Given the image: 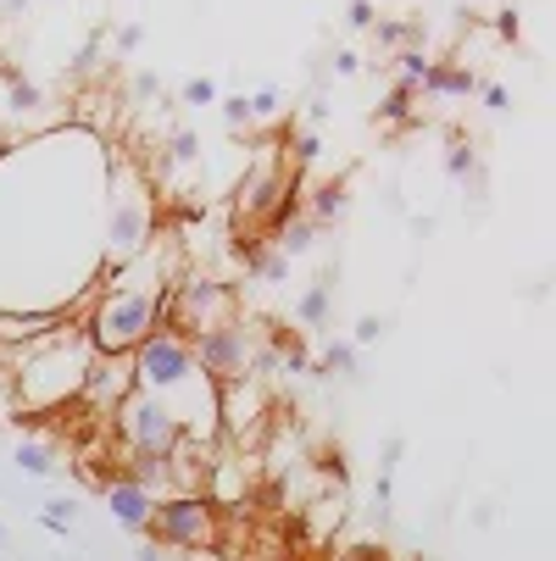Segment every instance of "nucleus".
I'll return each mask as SVG.
<instances>
[{
	"label": "nucleus",
	"mask_w": 556,
	"mask_h": 561,
	"mask_svg": "<svg viewBox=\"0 0 556 561\" xmlns=\"http://www.w3.org/2000/svg\"><path fill=\"white\" fill-rule=\"evenodd\" d=\"M473 90H479V72H473L467 61H429L418 95H440V101H467Z\"/></svg>",
	"instance_id": "obj_11"
},
{
	"label": "nucleus",
	"mask_w": 556,
	"mask_h": 561,
	"mask_svg": "<svg viewBox=\"0 0 556 561\" xmlns=\"http://www.w3.org/2000/svg\"><path fill=\"white\" fill-rule=\"evenodd\" d=\"M295 184H290V173L273 162V156H262V162H251V173H246V184L234 190V222H268V211L290 195Z\"/></svg>",
	"instance_id": "obj_8"
},
{
	"label": "nucleus",
	"mask_w": 556,
	"mask_h": 561,
	"mask_svg": "<svg viewBox=\"0 0 556 561\" xmlns=\"http://www.w3.org/2000/svg\"><path fill=\"white\" fill-rule=\"evenodd\" d=\"M434 228H440V222H434V217H412V233H418V239H429V233H434Z\"/></svg>",
	"instance_id": "obj_38"
},
{
	"label": "nucleus",
	"mask_w": 556,
	"mask_h": 561,
	"mask_svg": "<svg viewBox=\"0 0 556 561\" xmlns=\"http://www.w3.org/2000/svg\"><path fill=\"white\" fill-rule=\"evenodd\" d=\"M72 517H78V501H45V512H39V523L50 534H72Z\"/></svg>",
	"instance_id": "obj_25"
},
{
	"label": "nucleus",
	"mask_w": 556,
	"mask_h": 561,
	"mask_svg": "<svg viewBox=\"0 0 556 561\" xmlns=\"http://www.w3.org/2000/svg\"><path fill=\"white\" fill-rule=\"evenodd\" d=\"M179 101H184V106H217V84H212V78H184Z\"/></svg>",
	"instance_id": "obj_26"
},
{
	"label": "nucleus",
	"mask_w": 556,
	"mask_h": 561,
	"mask_svg": "<svg viewBox=\"0 0 556 561\" xmlns=\"http://www.w3.org/2000/svg\"><path fill=\"white\" fill-rule=\"evenodd\" d=\"M317 373H345V378H356V373H362L356 345H351V340H329V345H324V362H317Z\"/></svg>",
	"instance_id": "obj_19"
},
{
	"label": "nucleus",
	"mask_w": 556,
	"mask_h": 561,
	"mask_svg": "<svg viewBox=\"0 0 556 561\" xmlns=\"http://www.w3.org/2000/svg\"><path fill=\"white\" fill-rule=\"evenodd\" d=\"M445 179H451V184L479 179V150H473V139H467L456 123L445 128Z\"/></svg>",
	"instance_id": "obj_14"
},
{
	"label": "nucleus",
	"mask_w": 556,
	"mask_h": 561,
	"mask_svg": "<svg viewBox=\"0 0 556 561\" xmlns=\"http://www.w3.org/2000/svg\"><path fill=\"white\" fill-rule=\"evenodd\" d=\"M317 233H324V228H317V222H311V217L300 211V217H290V222H284V228L273 233V251L295 262V256H306V251L317 245Z\"/></svg>",
	"instance_id": "obj_15"
},
{
	"label": "nucleus",
	"mask_w": 556,
	"mask_h": 561,
	"mask_svg": "<svg viewBox=\"0 0 556 561\" xmlns=\"http://www.w3.org/2000/svg\"><path fill=\"white\" fill-rule=\"evenodd\" d=\"M106 512L117 517V528L145 534L150 528V512H156V490H145L139 478L117 472V478H106Z\"/></svg>",
	"instance_id": "obj_10"
},
{
	"label": "nucleus",
	"mask_w": 556,
	"mask_h": 561,
	"mask_svg": "<svg viewBox=\"0 0 556 561\" xmlns=\"http://www.w3.org/2000/svg\"><path fill=\"white\" fill-rule=\"evenodd\" d=\"M156 162H162V168H195V162H201V134H195V128H173Z\"/></svg>",
	"instance_id": "obj_17"
},
{
	"label": "nucleus",
	"mask_w": 556,
	"mask_h": 561,
	"mask_svg": "<svg viewBox=\"0 0 556 561\" xmlns=\"http://www.w3.org/2000/svg\"><path fill=\"white\" fill-rule=\"evenodd\" d=\"M195 351V367L212 378V383H234V378H251V362H257V340L240 329V323H223V329H206L190 340Z\"/></svg>",
	"instance_id": "obj_7"
},
{
	"label": "nucleus",
	"mask_w": 556,
	"mask_h": 561,
	"mask_svg": "<svg viewBox=\"0 0 556 561\" xmlns=\"http://www.w3.org/2000/svg\"><path fill=\"white\" fill-rule=\"evenodd\" d=\"M168 295H173V251L156 256V245H145L128 267L112 273V289L95 300L90 323H84L95 356H128L150 329H162Z\"/></svg>",
	"instance_id": "obj_1"
},
{
	"label": "nucleus",
	"mask_w": 556,
	"mask_h": 561,
	"mask_svg": "<svg viewBox=\"0 0 556 561\" xmlns=\"http://www.w3.org/2000/svg\"><path fill=\"white\" fill-rule=\"evenodd\" d=\"M0 539H7V523H0Z\"/></svg>",
	"instance_id": "obj_41"
},
{
	"label": "nucleus",
	"mask_w": 556,
	"mask_h": 561,
	"mask_svg": "<svg viewBox=\"0 0 556 561\" xmlns=\"http://www.w3.org/2000/svg\"><path fill=\"white\" fill-rule=\"evenodd\" d=\"M29 7V0H7V12H23Z\"/></svg>",
	"instance_id": "obj_40"
},
{
	"label": "nucleus",
	"mask_w": 556,
	"mask_h": 561,
	"mask_svg": "<svg viewBox=\"0 0 556 561\" xmlns=\"http://www.w3.org/2000/svg\"><path fill=\"white\" fill-rule=\"evenodd\" d=\"M473 95H479L490 112H507V106H512V95H507L501 84H485V78H479V90H473Z\"/></svg>",
	"instance_id": "obj_32"
},
{
	"label": "nucleus",
	"mask_w": 556,
	"mask_h": 561,
	"mask_svg": "<svg viewBox=\"0 0 556 561\" xmlns=\"http://www.w3.org/2000/svg\"><path fill=\"white\" fill-rule=\"evenodd\" d=\"M496 34H501V39H518V34H523V12H518V7H501V12H496Z\"/></svg>",
	"instance_id": "obj_30"
},
{
	"label": "nucleus",
	"mask_w": 556,
	"mask_h": 561,
	"mask_svg": "<svg viewBox=\"0 0 556 561\" xmlns=\"http://www.w3.org/2000/svg\"><path fill=\"white\" fill-rule=\"evenodd\" d=\"M134 95H139V101L162 95V78H156V72H134Z\"/></svg>",
	"instance_id": "obj_34"
},
{
	"label": "nucleus",
	"mask_w": 556,
	"mask_h": 561,
	"mask_svg": "<svg viewBox=\"0 0 556 561\" xmlns=\"http://www.w3.org/2000/svg\"><path fill=\"white\" fill-rule=\"evenodd\" d=\"M290 156H295V168L306 173V168L317 162V156H324V134H317V128H300V134H290Z\"/></svg>",
	"instance_id": "obj_23"
},
{
	"label": "nucleus",
	"mask_w": 556,
	"mask_h": 561,
	"mask_svg": "<svg viewBox=\"0 0 556 561\" xmlns=\"http://www.w3.org/2000/svg\"><path fill=\"white\" fill-rule=\"evenodd\" d=\"M0 561H7V556H0Z\"/></svg>",
	"instance_id": "obj_42"
},
{
	"label": "nucleus",
	"mask_w": 556,
	"mask_h": 561,
	"mask_svg": "<svg viewBox=\"0 0 556 561\" xmlns=\"http://www.w3.org/2000/svg\"><path fill=\"white\" fill-rule=\"evenodd\" d=\"M273 362H279V367H290V373H311L306 345H300V340H290V334H279V340H273Z\"/></svg>",
	"instance_id": "obj_24"
},
{
	"label": "nucleus",
	"mask_w": 556,
	"mask_h": 561,
	"mask_svg": "<svg viewBox=\"0 0 556 561\" xmlns=\"http://www.w3.org/2000/svg\"><path fill=\"white\" fill-rule=\"evenodd\" d=\"M345 23H351V28H373V23H378L373 0H351V7H345Z\"/></svg>",
	"instance_id": "obj_31"
},
{
	"label": "nucleus",
	"mask_w": 556,
	"mask_h": 561,
	"mask_svg": "<svg viewBox=\"0 0 556 561\" xmlns=\"http://www.w3.org/2000/svg\"><path fill=\"white\" fill-rule=\"evenodd\" d=\"M7 106H12V117L39 112V106H45V90H39V84H29V78H18V72H7Z\"/></svg>",
	"instance_id": "obj_21"
},
{
	"label": "nucleus",
	"mask_w": 556,
	"mask_h": 561,
	"mask_svg": "<svg viewBox=\"0 0 556 561\" xmlns=\"http://www.w3.org/2000/svg\"><path fill=\"white\" fill-rule=\"evenodd\" d=\"M384 334H389L384 317H356V340H351V345H378Z\"/></svg>",
	"instance_id": "obj_28"
},
{
	"label": "nucleus",
	"mask_w": 556,
	"mask_h": 561,
	"mask_svg": "<svg viewBox=\"0 0 556 561\" xmlns=\"http://www.w3.org/2000/svg\"><path fill=\"white\" fill-rule=\"evenodd\" d=\"M329 67H334L340 78H356V67H362V56H356V50H334V61H329Z\"/></svg>",
	"instance_id": "obj_35"
},
{
	"label": "nucleus",
	"mask_w": 556,
	"mask_h": 561,
	"mask_svg": "<svg viewBox=\"0 0 556 561\" xmlns=\"http://www.w3.org/2000/svg\"><path fill=\"white\" fill-rule=\"evenodd\" d=\"M145 534H156L173 550H206L217 539V506L212 495H168V501H156Z\"/></svg>",
	"instance_id": "obj_6"
},
{
	"label": "nucleus",
	"mask_w": 556,
	"mask_h": 561,
	"mask_svg": "<svg viewBox=\"0 0 556 561\" xmlns=\"http://www.w3.org/2000/svg\"><path fill=\"white\" fill-rule=\"evenodd\" d=\"M240 267H246V278H257V284H284L290 278V256H279L273 251V239H240Z\"/></svg>",
	"instance_id": "obj_12"
},
{
	"label": "nucleus",
	"mask_w": 556,
	"mask_h": 561,
	"mask_svg": "<svg viewBox=\"0 0 556 561\" xmlns=\"http://www.w3.org/2000/svg\"><path fill=\"white\" fill-rule=\"evenodd\" d=\"M217 112H223V123H228V128H246V123H257L246 95H223V101H217Z\"/></svg>",
	"instance_id": "obj_27"
},
{
	"label": "nucleus",
	"mask_w": 556,
	"mask_h": 561,
	"mask_svg": "<svg viewBox=\"0 0 556 561\" xmlns=\"http://www.w3.org/2000/svg\"><path fill=\"white\" fill-rule=\"evenodd\" d=\"M95 56H101V34H90V45H84V50H78V67H90Z\"/></svg>",
	"instance_id": "obj_36"
},
{
	"label": "nucleus",
	"mask_w": 556,
	"mask_h": 561,
	"mask_svg": "<svg viewBox=\"0 0 556 561\" xmlns=\"http://www.w3.org/2000/svg\"><path fill=\"white\" fill-rule=\"evenodd\" d=\"M223 323H240V295L217 278H173V295H168V329L195 340L206 329H223Z\"/></svg>",
	"instance_id": "obj_5"
},
{
	"label": "nucleus",
	"mask_w": 556,
	"mask_h": 561,
	"mask_svg": "<svg viewBox=\"0 0 556 561\" xmlns=\"http://www.w3.org/2000/svg\"><path fill=\"white\" fill-rule=\"evenodd\" d=\"M423 72H429V56H423V50H395V84H401V90L418 95Z\"/></svg>",
	"instance_id": "obj_22"
},
{
	"label": "nucleus",
	"mask_w": 556,
	"mask_h": 561,
	"mask_svg": "<svg viewBox=\"0 0 556 561\" xmlns=\"http://www.w3.org/2000/svg\"><path fill=\"white\" fill-rule=\"evenodd\" d=\"M300 211H306L317 228H334V222H345V211H351V184H345V179L317 184V190L300 201Z\"/></svg>",
	"instance_id": "obj_13"
},
{
	"label": "nucleus",
	"mask_w": 556,
	"mask_h": 561,
	"mask_svg": "<svg viewBox=\"0 0 556 561\" xmlns=\"http://www.w3.org/2000/svg\"><path fill=\"white\" fill-rule=\"evenodd\" d=\"M284 106V95H279V84H262L257 95H251V117H273Z\"/></svg>",
	"instance_id": "obj_29"
},
{
	"label": "nucleus",
	"mask_w": 556,
	"mask_h": 561,
	"mask_svg": "<svg viewBox=\"0 0 556 561\" xmlns=\"http://www.w3.org/2000/svg\"><path fill=\"white\" fill-rule=\"evenodd\" d=\"M90 362H95L90 334H78L67 323L50 329V334H39L18 356V407L23 412H50V407H61V400H78Z\"/></svg>",
	"instance_id": "obj_2"
},
{
	"label": "nucleus",
	"mask_w": 556,
	"mask_h": 561,
	"mask_svg": "<svg viewBox=\"0 0 556 561\" xmlns=\"http://www.w3.org/2000/svg\"><path fill=\"white\" fill-rule=\"evenodd\" d=\"M329 317H334V295H329V284H306L300 300H295V323H300V329H324Z\"/></svg>",
	"instance_id": "obj_16"
},
{
	"label": "nucleus",
	"mask_w": 556,
	"mask_h": 561,
	"mask_svg": "<svg viewBox=\"0 0 556 561\" xmlns=\"http://www.w3.org/2000/svg\"><path fill=\"white\" fill-rule=\"evenodd\" d=\"M139 561H162V556H156V545H139Z\"/></svg>",
	"instance_id": "obj_39"
},
{
	"label": "nucleus",
	"mask_w": 556,
	"mask_h": 561,
	"mask_svg": "<svg viewBox=\"0 0 556 561\" xmlns=\"http://www.w3.org/2000/svg\"><path fill=\"white\" fill-rule=\"evenodd\" d=\"M112 423H117V445H123V456H156V461H173V456H179L184 423L173 417L168 400H156V394L134 389L123 407L112 412Z\"/></svg>",
	"instance_id": "obj_4"
},
{
	"label": "nucleus",
	"mask_w": 556,
	"mask_h": 561,
	"mask_svg": "<svg viewBox=\"0 0 556 561\" xmlns=\"http://www.w3.org/2000/svg\"><path fill=\"white\" fill-rule=\"evenodd\" d=\"M306 117H311V123H324V117H329V101H324V95H311V106H306Z\"/></svg>",
	"instance_id": "obj_37"
},
{
	"label": "nucleus",
	"mask_w": 556,
	"mask_h": 561,
	"mask_svg": "<svg viewBox=\"0 0 556 561\" xmlns=\"http://www.w3.org/2000/svg\"><path fill=\"white\" fill-rule=\"evenodd\" d=\"M128 394H134V351L128 356H95L90 373H84V389H78V400H84L95 417H112Z\"/></svg>",
	"instance_id": "obj_9"
},
{
	"label": "nucleus",
	"mask_w": 556,
	"mask_h": 561,
	"mask_svg": "<svg viewBox=\"0 0 556 561\" xmlns=\"http://www.w3.org/2000/svg\"><path fill=\"white\" fill-rule=\"evenodd\" d=\"M150 233H156V195L150 184L134 173V168H112L106 173V239H101V256L106 267H128L145 245H150Z\"/></svg>",
	"instance_id": "obj_3"
},
{
	"label": "nucleus",
	"mask_w": 556,
	"mask_h": 561,
	"mask_svg": "<svg viewBox=\"0 0 556 561\" xmlns=\"http://www.w3.org/2000/svg\"><path fill=\"white\" fill-rule=\"evenodd\" d=\"M412 90H401V84H389L384 95H378V123H395V128H418V112H412Z\"/></svg>",
	"instance_id": "obj_18"
},
{
	"label": "nucleus",
	"mask_w": 556,
	"mask_h": 561,
	"mask_svg": "<svg viewBox=\"0 0 556 561\" xmlns=\"http://www.w3.org/2000/svg\"><path fill=\"white\" fill-rule=\"evenodd\" d=\"M139 45H145V28H139V23H123V28H117V56H134Z\"/></svg>",
	"instance_id": "obj_33"
},
{
	"label": "nucleus",
	"mask_w": 556,
	"mask_h": 561,
	"mask_svg": "<svg viewBox=\"0 0 556 561\" xmlns=\"http://www.w3.org/2000/svg\"><path fill=\"white\" fill-rule=\"evenodd\" d=\"M12 456H18V467H23L29 478H50V472H56V450H50V445H39V439H23Z\"/></svg>",
	"instance_id": "obj_20"
}]
</instances>
